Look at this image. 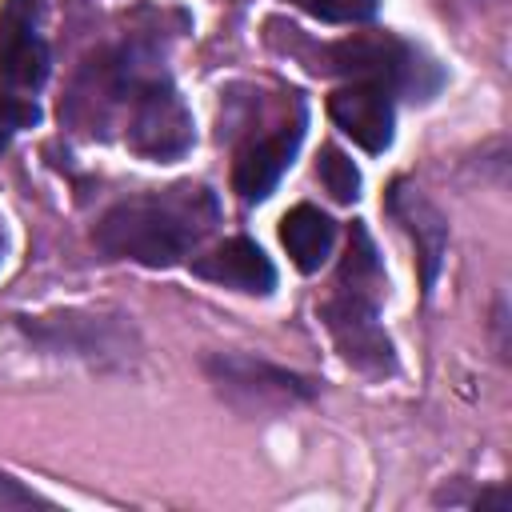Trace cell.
I'll list each match as a JSON object with an SVG mask.
<instances>
[{
    "mask_svg": "<svg viewBox=\"0 0 512 512\" xmlns=\"http://www.w3.org/2000/svg\"><path fill=\"white\" fill-rule=\"evenodd\" d=\"M216 224V200L204 184H176L148 196H128L112 204L92 240L104 256L136 260L148 268H168L188 248H196Z\"/></svg>",
    "mask_w": 512,
    "mask_h": 512,
    "instance_id": "1",
    "label": "cell"
},
{
    "mask_svg": "<svg viewBox=\"0 0 512 512\" xmlns=\"http://www.w3.org/2000/svg\"><path fill=\"white\" fill-rule=\"evenodd\" d=\"M304 8L328 24H360L376 16L380 0H304Z\"/></svg>",
    "mask_w": 512,
    "mask_h": 512,
    "instance_id": "14",
    "label": "cell"
},
{
    "mask_svg": "<svg viewBox=\"0 0 512 512\" xmlns=\"http://www.w3.org/2000/svg\"><path fill=\"white\" fill-rule=\"evenodd\" d=\"M320 316L348 364H356L360 372H372V376L392 372V340L376 320V300L336 288V296L324 300Z\"/></svg>",
    "mask_w": 512,
    "mask_h": 512,
    "instance_id": "4",
    "label": "cell"
},
{
    "mask_svg": "<svg viewBox=\"0 0 512 512\" xmlns=\"http://www.w3.org/2000/svg\"><path fill=\"white\" fill-rule=\"evenodd\" d=\"M300 136H304V108L292 112V120H276L268 132L252 136L240 152H236V164H232V188L240 200H264L276 180L284 176V168L292 164L296 148H300Z\"/></svg>",
    "mask_w": 512,
    "mask_h": 512,
    "instance_id": "6",
    "label": "cell"
},
{
    "mask_svg": "<svg viewBox=\"0 0 512 512\" xmlns=\"http://www.w3.org/2000/svg\"><path fill=\"white\" fill-rule=\"evenodd\" d=\"M0 256H4V228H0Z\"/></svg>",
    "mask_w": 512,
    "mask_h": 512,
    "instance_id": "16",
    "label": "cell"
},
{
    "mask_svg": "<svg viewBox=\"0 0 512 512\" xmlns=\"http://www.w3.org/2000/svg\"><path fill=\"white\" fill-rule=\"evenodd\" d=\"M192 272L212 280V284H224V288H236V292H252V296H268L276 288L272 260L244 236H232V240L216 244L208 256H200L192 264Z\"/></svg>",
    "mask_w": 512,
    "mask_h": 512,
    "instance_id": "9",
    "label": "cell"
},
{
    "mask_svg": "<svg viewBox=\"0 0 512 512\" xmlns=\"http://www.w3.org/2000/svg\"><path fill=\"white\" fill-rule=\"evenodd\" d=\"M36 120H40V108L32 100H24V96H0V152L12 144L16 132L32 128Z\"/></svg>",
    "mask_w": 512,
    "mask_h": 512,
    "instance_id": "15",
    "label": "cell"
},
{
    "mask_svg": "<svg viewBox=\"0 0 512 512\" xmlns=\"http://www.w3.org/2000/svg\"><path fill=\"white\" fill-rule=\"evenodd\" d=\"M128 148L144 160H180L192 148V112L164 76L128 88Z\"/></svg>",
    "mask_w": 512,
    "mask_h": 512,
    "instance_id": "3",
    "label": "cell"
},
{
    "mask_svg": "<svg viewBox=\"0 0 512 512\" xmlns=\"http://www.w3.org/2000/svg\"><path fill=\"white\" fill-rule=\"evenodd\" d=\"M212 380L220 384V392H228L232 400H252V404H280V400H308L316 392L312 380L272 368L264 360L252 356H212L208 360Z\"/></svg>",
    "mask_w": 512,
    "mask_h": 512,
    "instance_id": "7",
    "label": "cell"
},
{
    "mask_svg": "<svg viewBox=\"0 0 512 512\" xmlns=\"http://www.w3.org/2000/svg\"><path fill=\"white\" fill-rule=\"evenodd\" d=\"M280 240H284L292 264H296L300 272H316V268L328 260V252H332L336 224H332L320 208L300 204V208H292V212L280 220Z\"/></svg>",
    "mask_w": 512,
    "mask_h": 512,
    "instance_id": "11",
    "label": "cell"
},
{
    "mask_svg": "<svg viewBox=\"0 0 512 512\" xmlns=\"http://www.w3.org/2000/svg\"><path fill=\"white\" fill-rule=\"evenodd\" d=\"M328 112L332 120L364 148V152H384L392 144V92L368 80H352L348 88H336L328 96Z\"/></svg>",
    "mask_w": 512,
    "mask_h": 512,
    "instance_id": "8",
    "label": "cell"
},
{
    "mask_svg": "<svg viewBox=\"0 0 512 512\" xmlns=\"http://www.w3.org/2000/svg\"><path fill=\"white\" fill-rule=\"evenodd\" d=\"M380 284H384V276H380L376 248H372L368 232L356 224V228H352V240H348V252H344V260H340L336 288H340V292H356V296L376 300V296H380Z\"/></svg>",
    "mask_w": 512,
    "mask_h": 512,
    "instance_id": "12",
    "label": "cell"
},
{
    "mask_svg": "<svg viewBox=\"0 0 512 512\" xmlns=\"http://www.w3.org/2000/svg\"><path fill=\"white\" fill-rule=\"evenodd\" d=\"M328 72L380 84L388 92H412V100L432 96L440 88L436 64H428L412 44L388 32H360L328 48Z\"/></svg>",
    "mask_w": 512,
    "mask_h": 512,
    "instance_id": "2",
    "label": "cell"
},
{
    "mask_svg": "<svg viewBox=\"0 0 512 512\" xmlns=\"http://www.w3.org/2000/svg\"><path fill=\"white\" fill-rule=\"evenodd\" d=\"M48 76V44L40 36V0L0 4V84L36 92Z\"/></svg>",
    "mask_w": 512,
    "mask_h": 512,
    "instance_id": "5",
    "label": "cell"
},
{
    "mask_svg": "<svg viewBox=\"0 0 512 512\" xmlns=\"http://www.w3.org/2000/svg\"><path fill=\"white\" fill-rule=\"evenodd\" d=\"M316 172H320V184L332 192V200H340V204H352L356 196H360V172H356V164L340 152V148H320V160H316Z\"/></svg>",
    "mask_w": 512,
    "mask_h": 512,
    "instance_id": "13",
    "label": "cell"
},
{
    "mask_svg": "<svg viewBox=\"0 0 512 512\" xmlns=\"http://www.w3.org/2000/svg\"><path fill=\"white\" fill-rule=\"evenodd\" d=\"M392 212L400 216V224L412 232L416 248H420V264H424V288H432L436 280V268H440V256H444V240H448V224L444 216L412 188H392Z\"/></svg>",
    "mask_w": 512,
    "mask_h": 512,
    "instance_id": "10",
    "label": "cell"
}]
</instances>
